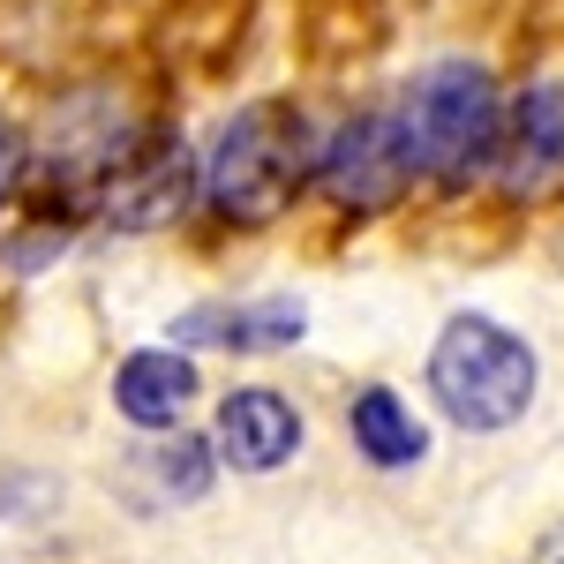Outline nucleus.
I'll list each match as a JSON object with an SVG mask.
<instances>
[{
	"mask_svg": "<svg viewBox=\"0 0 564 564\" xmlns=\"http://www.w3.org/2000/svg\"><path fill=\"white\" fill-rule=\"evenodd\" d=\"M23 159H31V151H23V129L0 121V204H8V188L23 181Z\"/></svg>",
	"mask_w": 564,
	"mask_h": 564,
	"instance_id": "12",
	"label": "nucleus"
},
{
	"mask_svg": "<svg viewBox=\"0 0 564 564\" xmlns=\"http://www.w3.org/2000/svg\"><path fill=\"white\" fill-rule=\"evenodd\" d=\"M497 84L475 61H436L430 76H414L391 129H399V151H406V174L430 181H467L481 159H497Z\"/></svg>",
	"mask_w": 564,
	"mask_h": 564,
	"instance_id": "1",
	"label": "nucleus"
},
{
	"mask_svg": "<svg viewBox=\"0 0 564 564\" xmlns=\"http://www.w3.org/2000/svg\"><path fill=\"white\" fill-rule=\"evenodd\" d=\"M354 444H361L377 467H414V459L430 452V436L399 406V391H361V399H354Z\"/></svg>",
	"mask_w": 564,
	"mask_h": 564,
	"instance_id": "10",
	"label": "nucleus"
},
{
	"mask_svg": "<svg viewBox=\"0 0 564 564\" xmlns=\"http://www.w3.org/2000/svg\"><path fill=\"white\" fill-rule=\"evenodd\" d=\"M324 188L354 204V212H384L391 196L406 188V151H399V129H391V113H361L354 129H339V143L324 151Z\"/></svg>",
	"mask_w": 564,
	"mask_h": 564,
	"instance_id": "6",
	"label": "nucleus"
},
{
	"mask_svg": "<svg viewBox=\"0 0 564 564\" xmlns=\"http://www.w3.org/2000/svg\"><path fill=\"white\" fill-rule=\"evenodd\" d=\"M302 444V414L279 399V391H234L218 406V459L241 467V475H271L286 467Z\"/></svg>",
	"mask_w": 564,
	"mask_h": 564,
	"instance_id": "7",
	"label": "nucleus"
},
{
	"mask_svg": "<svg viewBox=\"0 0 564 564\" xmlns=\"http://www.w3.org/2000/svg\"><path fill=\"white\" fill-rule=\"evenodd\" d=\"M159 475L174 481V497H204V481H212V459H204V444H196V436H174V444L159 452Z\"/></svg>",
	"mask_w": 564,
	"mask_h": 564,
	"instance_id": "11",
	"label": "nucleus"
},
{
	"mask_svg": "<svg viewBox=\"0 0 564 564\" xmlns=\"http://www.w3.org/2000/svg\"><path fill=\"white\" fill-rule=\"evenodd\" d=\"M196 399V369L181 361L174 347H143L121 361V377H113V406L129 414L135 430H166L181 422V406Z\"/></svg>",
	"mask_w": 564,
	"mask_h": 564,
	"instance_id": "8",
	"label": "nucleus"
},
{
	"mask_svg": "<svg viewBox=\"0 0 564 564\" xmlns=\"http://www.w3.org/2000/svg\"><path fill=\"white\" fill-rule=\"evenodd\" d=\"M497 174L512 196H550L564 181V84H534L497 121Z\"/></svg>",
	"mask_w": 564,
	"mask_h": 564,
	"instance_id": "5",
	"label": "nucleus"
},
{
	"mask_svg": "<svg viewBox=\"0 0 564 564\" xmlns=\"http://www.w3.org/2000/svg\"><path fill=\"white\" fill-rule=\"evenodd\" d=\"M308 181V129L294 106L279 98H257L241 106L226 129H218V151L204 166V196L212 212L241 218V226H263L294 204V188Z\"/></svg>",
	"mask_w": 564,
	"mask_h": 564,
	"instance_id": "2",
	"label": "nucleus"
},
{
	"mask_svg": "<svg viewBox=\"0 0 564 564\" xmlns=\"http://www.w3.org/2000/svg\"><path fill=\"white\" fill-rule=\"evenodd\" d=\"M534 347L489 316H452L430 354V391L459 430H512L534 406Z\"/></svg>",
	"mask_w": 564,
	"mask_h": 564,
	"instance_id": "3",
	"label": "nucleus"
},
{
	"mask_svg": "<svg viewBox=\"0 0 564 564\" xmlns=\"http://www.w3.org/2000/svg\"><path fill=\"white\" fill-rule=\"evenodd\" d=\"M106 196V218L113 226H129V234H151V226H174L188 212V188H196V166H188V151L166 143V135H151V143H129L121 151V166L98 181Z\"/></svg>",
	"mask_w": 564,
	"mask_h": 564,
	"instance_id": "4",
	"label": "nucleus"
},
{
	"mask_svg": "<svg viewBox=\"0 0 564 564\" xmlns=\"http://www.w3.org/2000/svg\"><path fill=\"white\" fill-rule=\"evenodd\" d=\"M308 332V316L302 302H257V308H188L174 324V339L181 347H241V354H257V347H294Z\"/></svg>",
	"mask_w": 564,
	"mask_h": 564,
	"instance_id": "9",
	"label": "nucleus"
}]
</instances>
